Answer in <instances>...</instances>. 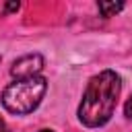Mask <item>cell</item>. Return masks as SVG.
<instances>
[{
    "label": "cell",
    "instance_id": "7a4b0ae2",
    "mask_svg": "<svg viewBox=\"0 0 132 132\" xmlns=\"http://www.w3.org/2000/svg\"><path fill=\"white\" fill-rule=\"evenodd\" d=\"M45 89H47V80L43 76H33V78L16 80V82H12V85H8L4 89L2 105L10 113H16V116L31 113L39 105Z\"/></svg>",
    "mask_w": 132,
    "mask_h": 132
},
{
    "label": "cell",
    "instance_id": "277c9868",
    "mask_svg": "<svg viewBox=\"0 0 132 132\" xmlns=\"http://www.w3.org/2000/svg\"><path fill=\"white\" fill-rule=\"evenodd\" d=\"M97 6H99V10H101L103 16H111V14H116V12H120L124 8L122 2H99Z\"/></svg>",
    "mask_w": 132,
    "mask_h": 132
},
{
    "label": "cell",
    "instance_id": "52a82bcc",
    "mask_svg": "<svg viewBox=\"0 0 132 132\" xmlns=\"http://www.w3.org/2000/svg\"><path fill=\"white\" fill-rule=\"evenodd\" d=\"M6 10H19V2L16 4H6Z\"/></svg>",
    "mask_w": 132,
    "mask_h": 132
},
{
    "label": "cell",
    "instance_id": "6da1fadb",
    "mask_svg": "<svg viewBox=\"0 0 132 132\" xmlns=\"http://www.w3.org/2000/svg\"><path fill=\"white\" fill-rule=\"evenodd\" d=\"M120 89H122V82L113 70H103L97 76H93L78 105L80 122L89 128H99L107 124L109 118L113 116Z\"/></svg>",
    "mask_w": 132,
    "mask_h": 132
},
{
    "label": "cell",
    "instance_id": "3957f363",
    "mask_svg": "<svg viewBox=\"0 0 132 132\" xmlns=\"http://www.w3.org/2000/svg\"><path fill=\"white\" fill-rule=\"evenodd\" d=\"M41 68H43V58H41L39 54H29V56L19 58V60L12 64L10 74H12L16 80H25V78L37 76Z\"/></svg>",
    "mask_w": 132,
    "mask_h": 132
},
{
    "label": "cell",
    "instance_id": "8992f818",
    "mask_svg": "<svg viewBox=\"0 0 132 132\" xmlns=\"http://www.w3.org/2000/svg\"><path fill=\"white\" fill-rule=\"evenodd\" d=\"M0 132H10L8 128H6V124H4V120L0 118Z\"/></svg>",
    "mask_w": 132,
    "mask_h": 132
},
{
    "label": "cell",
    "instance_id": "5b68a950",
    "mask_svg": "<svg viewBox=\"0 0 132 132\" xmlns=\"http://www.w3.org/2000/svg\"><path fill=\"white\" fill-rule=\"evenodd\" d=\"M124 111H126V118H130V120H132V95H130V99L126 101V105H124Z\"/></svg>",
    "mask_w": 132,
    "mask_h": 132
},
{
    "label": "cell",
    "instance_id": "ba28073f",
    "mask_svg": "<svg viewBox=\"0 0 132 132\" xmlns=\"http://www.w3.org/2000/svg\"><path fill=\"white\" fill-rule=\"evenodd\" d=\"M39 132H52V130H39Z\"/></svg>",
    "mask_w": 132,
    "mask_h": 132
}]
</instances>
